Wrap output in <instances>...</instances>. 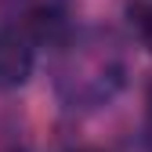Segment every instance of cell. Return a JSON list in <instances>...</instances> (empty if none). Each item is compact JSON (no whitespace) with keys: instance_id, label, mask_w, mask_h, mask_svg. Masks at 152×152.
Listing matches in <instances>:
<instances>
[{"instance_id":"obj_1","label":"cell","mask_w":152,"mask_h":152,"mask_svg":"<svg viewBox=\"0 0 152 152\" xmlns=\"http://www.w3.org/2000/svg\"><path fill=\"white\" fill-rule=\"evenodd\" d=\"M33 72V44L22 29H0V87H18Z\"/></svg>"},{"instance_id":"obj_2","label":"cell","mask_w":152,"mask_h":152,"mask_svg":"<svg viewBox=\"0 0 152 152\" xmlns=\"http://www.w3.org/2000/svg\"><path fill=\"white\" fill-rule=\"evenodd\" d=\"M130 22L138 26L145 44L152 47V0H130Z\"/></svg>"},{"instance_id":"obj_3","label":"cell","mask_w":152,"mask_h":152,"mask_svg":"<svg viewBox=\"0 0 152 152\" xmlns=\"http://www.w3.org/2000/svg\"><path fill=\"white\" fill-rule=\"evenodd\" d=\"M83 152H102V148H83Z\"/></svg>"}]
</instances>
